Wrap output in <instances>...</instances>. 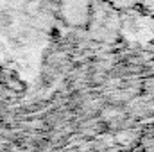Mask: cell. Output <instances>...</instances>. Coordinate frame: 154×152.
<instances>
[{
    "label": "cell",
    "instance_id": "1",
    "mask_svg": "<svg viewBox=\"0 0 154 152\" xmlns=\"http://www.w3.org/2000/svg\"><path fill=\"white\" fill-rule=\"evenodd\" d=\"M38 18L41 31L95 41L115 39L122 23V16L106 0H38Z\"/></svg>",
    "mask_w": 154,
    "mask_h": 152
},
{
    "label": "cell",
    "instance_id": "2",
    "mask_svg": "<svg viewBox=\"0 0 154 152\" xmlns=\"http://www.w3.org/2000/svg\"><path fill=\"white\" fill-rule=\"evenodd\" d=\"M41 31L38 0H0V32L11 36Z\"/></svg>",
    "mask_w": 154,
    "mask_h": 152
},
{
    "label": "cell",
    "instance_id": "3",
    "mask_svg": "<svg viewBox=\"0 0 154 152\" xmlns=\"http://www.w3.org/2000/svg\"><path fill=\"white\" fill-rule=\"evenodd\" d=\"M108 5L122 14H142L154 18V0H106Z\"/></svg>",
    "mask_w": 154,
    "mask_h": 152
}]
</instances>
